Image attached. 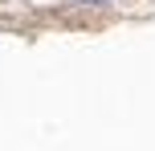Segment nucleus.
<instances>
[{
    "label": "nucleus",
    "mask_w": 155,
    "mask_h": 151,
    "mask_svg": "<svg viewBox=\"0 0 155 151\" xmlns=\"http://www.w3.org/2000/svg\"><path fill=\"white\" fill-rule=\"evenodd\" d=\"M78 4H114V0H78Z\"/></svg>",
    "instance_id": "nucleus-1"
}]
</instances>
